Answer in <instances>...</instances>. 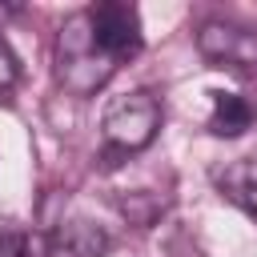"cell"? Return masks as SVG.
Returning a JSON list of instances; mask_svg holds the SVG:
<instances>
[{"label": "cell", "instance_id": "5", "mask_svg": "<svg viewBox=\"0 0 257 257\" xmlns=\"http://www.w3.org/2000/svg\"><path fill=\"white\" fill-rule=\"evenodd\" d=\"M217 189L225 201H233L241 213H249L257 221V161L253 157H241V161H229L225 169H217Z\"/></svg>", "mask_w": 257, "mask_h": 257}, {"label": "cell", "instance_id": "6", "mask_svg": "<svg viewBox=\"0 0 257 257\" xmlns=\"http://www.w3.org/2000/svg\"><path fill=\"white\" fill-rule=\"evenodd\" d=\"M257 108L237 96V92H213V112H209V133L213 137H241L253 124Z\"/></svg>", "mask_w": 257, "mask_h": 257}, {"label": "cell", "instance_id": "9", "mask_svg": "<svg viewBox=\"0 0 257 257\" xmlns=\"http://www.w3.org/2000/svg\"><path fill=\"white\" fill-rule=\"evenodd\" d=\"M0 257H28V237L16 225H0Z\"/></svg>", "mask_w": 257, "mask_h": 257}, {"label": "cell", "instance_id": "3", "mask_svg": "<svg viewBox=\"0 0 257 257\" xmlns=\"http://www.w3.org/2000/svg\"><path fill=\"white\" fill-rule=\"evenodd\" d=\"M84 16H88V32H92L96 52L108 56L112 64H120V60L141 52V16H137L133 4L104 0V4H92Z\"/></svg>", "mask_w": 257, "mask_h": 257}, {"label": "cell", "instance_id": "2", "mask_svg": "<svg viewBox=\"0 0 257 257\" xmlns=\"http://www.w3.org/2000/svg\"><path fill=\"white\" fill-rule=\"evenodd\" d=\"M161 128V104L153 92L137 88V92H124L116 96L108 108H104V145H108V165L112 157H128V153H141L145 145H153Z\"/></svg>", "mask_w": 257, "mask_h": 257}, {"label": "cell", "instance_id": "1", "mask_svg": "<svg viewBox=\"0 0 257 257\" xmlns=\"http://www.w3.org/2000/svg\"><path fill=\"white\" fill-rule=\"evenodd\" d=\"M116 72V64L108 56L96 52L92 44V32H88V16H72L64 28H60V44H56V76L68 92L76 96H88L96 92L108 76Z\"/></svg>", "mask_w": 257, "mask_h": 257}, {"label": "cell", "instance_id": "8", "mask_svg": "<svg viewBox=\"0 0 257 257\" xmlns=\"http://www.w3.org/2000/svg\"><path fill=\"white\" fill-rule=\"evenodd\" d=\"M16 80H20V60H16L12 48L0 40V96H8V92L16 88Z\"/></svg>", "mask_w": 257, "mask_h": 257}, {"label": "cell", "instance_id": "4", "mask_svg": "<svg viewBox=\"0 0 257 257\" xmlns=\"http://www.w3.org/2000/svg\"><path fill=\"white\" fill-rule=\"evenodd\" d=\"M197 48L205 52V60H213L217 68L241 76V80H257V32L241 28V24H225V20H209L197 32Z\"/></svg>", "mask_w": 257, "mask_h": 257}, {"label": "cell", "instance_id": "7", "mask_svg": "<svg viewBox=\"0 0 257 257\" xmlns=\"http://www.w3.org/2000/svg\"><path fill=\"white\" fill-rule=\"evenodd\" d=\"M60 245L76 257H104L112 249V237L88 217H76V221H60Z\"/></svg>", "mask_w": 257, "mask_h": 257}]
</instances>
